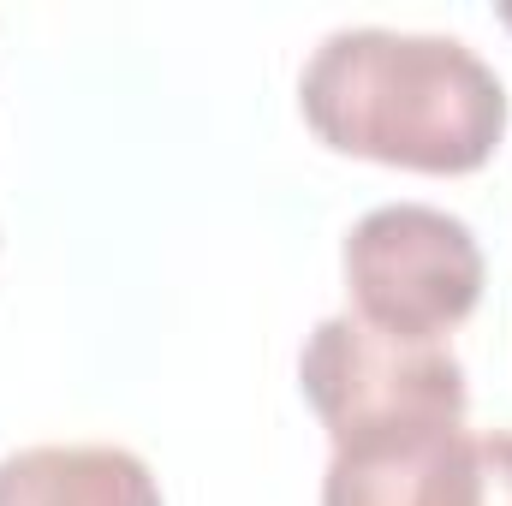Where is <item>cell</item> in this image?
I'll use <instances>...</instances> for the list:
<instances>
[{"label": "cell", "instance_id": "5", "mask_svg": "<svg viewBox=\"0 0 512 506\" xmlns=\"http://www.w3.org/2000/svg\"><path fill=\"white\" fill-rule=\"evenodd\" d=\"M417 506H512V429H489V435H453L423 489Z\"/></svg>", "mask_w": 512, "mask_h": 506}, {"label": "cell", "instance_id": "2", "mask_svg": "<svg viewBox=\"0 0 512 506\" xmlns=\"http://www.w3.org/2000/svg\"><path fill=\"white\" fill-rule=\"evenodd\" d=\"M298 381L334 453L453 435L465 429V399H471L465 370L447 346L382 334L352 310L316 322L298 358Z\"/></svg>", "mask_w": 512, "mask_h": 506}, {"label": "cell", "instance_id": "3", "mask_svg": "<svg viewBox=\"0 0 512 506\" xmlns=\"http://www.w3.org/2000/svg\"><path fill=\"white\" fill-rule=\"evenodd\" d=\"M346 292L352 316L399 334V340H435L477 310L483 298V251L477 233L429 203H382L346 233Z\"/></svg>", "mask_w": 512, "mask_h": 506}, {"label": "cell", "instance_id": "4", "mask_svg": "<svg viewBox=\"0 0 512 506\" xmlns=\"http://www.w3.org/2000/svg\"><path fill=\"white\" fill-rule=\"evenodd\" d=\"M0 506H161V483L126 447H24L0 459Z\"/></svg>", "mask_w": 512, "mask_h": 506}, {"label": "cell", "instance_id": "6", "mask_svg": "<svg viewBox=\"0 0 512 506\" xmlns=\"http://www.w3.org/2000/svg\"><path fill=\"white\" fill-rule=\"evenodd\" d=\"M501 24H507V30H512V6H501Z\"/></svg>", "mask_w": 512, "mask_h": 506}, {"label": "cell", "instance_id": "1", "mask_svg": "<svg viewBox=\"0 0 512 506\" xmlns=\"http://www.w3.org/2000/svg\"><path fill=\"white\" fill-rule=\"evenodd\" d=\"M304 126L328 149L405 173H477L507 137V90L459 36L334 30L298 78Z\"/></svg>", "mask_w": 512, "mask_h": 506}]
</instances>
